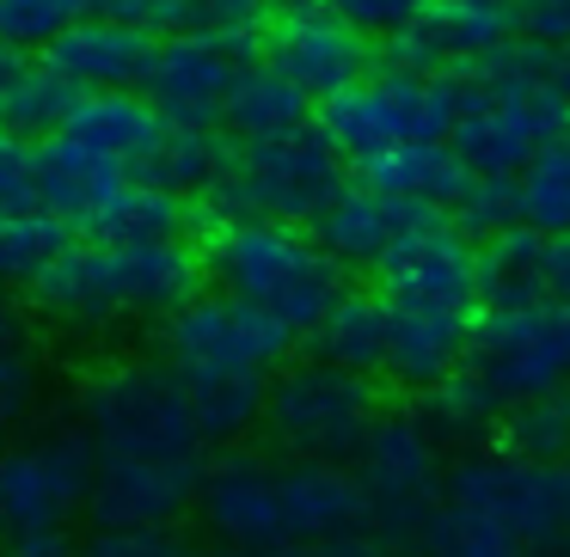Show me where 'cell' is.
<instances>
[{"label":"cell","instance_id":"10","mask_svg":"<svg viewBox=\"0 0 570 557\" xmlns=\"http://www.w3.org/2000/svg\"><path fill=\"white\" fill-rule=\"evenodd\" d=\"M460 374L503 410L552 392V386H570V307L540 300V307L479 312Z\"/></svg>","mask_w":570,"mask_h":557},{"label":"cell","instance_id":"38","mask_svg":"<svg viewBox=\"0 0 570 557\" xmlns=\"http://www.w3.org/2000/svg\"><path fill=\"white\" fill-rule=\"evenodd\" d=\"M80 19H92V0H0V43L7 50H50Z\"/></svg>","mask_w":570,"mask_h":557},{"label":"cell","instance_id":"19","mask_svg":"<svg viewBox=\"0 0 570 557\" xmlns=\"http://www.w3.org/2000/svg\"><path fill=\"white\" fill-rule=\"evenodd\" d=\"M283 471V527L295 545H344L368 539V503L350 466H313V459H276Z\"/></svg>","mask_w":570,"mask_h":557},{"label":"cell","instance_id":"21","mask_svg":"<svg viewBox=\"0 0 570 557\" xmlns=\"http://www.w3.org/2000/svg\"><path fill=\"white\" fill-rule=\"evenodd\" d=\"M356 185L374 190L386 202H405V209H454V197L472 185V172L454 160L448 141H405V148H386L374 160L356 166Z\"/></svg>","mask_w":570,"mask_h":557},{"label":"cell","instance_id":"30","mask_svg":"<svg viewBox=\"0 0 570 557\" xmlns=\"http://www.w3.org/2000/svg\"><path fill=\"white\" fill-rule=\"evenodd\" d=\"M222 172H227V141L215 136V129H173L166 123L160 141L141 153V166L129 178L148 185V190H166V197H178V202L185 197L197 202Z\"/></svg>","mask_w":570,"mask_h":557},{"label":"cell","instance_id":"9","mask_svg":"<svg viewBox=\"0 0 570 557\" xmlns=\"http://www.w3.org/2000/svg\"><path fill=\"white\" fill-rule=\"evenodd\" d=\"M460 123V87L454 74L423 80V74H393L381 68L374 80L325 99V141H332L344 160H374L386 148H405V141H448Z\"/></svg>","mask_w":570,"mask_h":557},{"label":"cell","instance_id":"23","mask_svg":"<svg viewBox=\"0 0 570 557\" xmlns=\"http://www.w3.org/2000/svg\"><path fill=\"white\" fill-rule=\"evenodd\" d=\"M160 129L166 123L154 117V105L141 99V92H80L75 117H68V129L56 141L92 153V160L124 166V172H136L141 153L160 141Z\"/></svg>","mask_w":570,"mask_h":557},{"label":"cell","instance_id":"31","mask_svg":"<svg viewBox=\"0 0 570 557\" xmlns=\"http://www.w3.org/2000/svg\"><path fill=\"white\" fill-rule=\"evenodd\" d=\"M185 227H190V202L129 178L80 233H87L92 246H166V239H185Z\"/></svg>","mask_w":570,"mask_h":557},{"label":"cell","instance_id":"28","mask_svg":"<svg viewBox=\"0 0 570 557\" xmlns=\"http://www.w3.org/2000/svg\"><path fill=\"white\" fill-rule=\"evenodd\" d=\"M185 386V410H190V429H197L203 447H239L264 417V386L258 374H178Z\"/></svg>","mask_w":570,"mask_h":557},{"label":"cell","instance_id":"47","mask_svg":"<svg viewBox=\"0 0 570 557\" xmlns=\"http://www.w3.org/2000/svg\"><path fill=\"white\" fill-rule=\"evenodd\" d=\"M276 557H405V551H386L374 539H344V545H295V551H276Z\"/></svg>","mask_w":570,"mask_h":557},{"label":"cell","instance_id":"22","mask_svg":"<svg viewBox=\"0 0 570 557\" xmlns=\"http://www.w3.org/2000/svg\"><path fill=\"white\" fill-rule=\"evenodd\" d=\"M405 202H386L362 185H344L320 215H313V246L337 263V270H374V263L393 251L399 227H405Z\"/></svg>","mask_w":570,"mask_h":557},{"label":"cell","instance_id":"39","mask_svg":"<svg viewBox=\"0 0 570 557\" xmlns=\"http://www.w3.org/2000/svg\"><path fill=\"white\" fill-rule=\"evenodd\" d=\"M448 221L479 246V239H497L509 227H521V209H515V178H472L466 190L454 197Z\"/></svg>","mask_w":570,"mask_h":557},{"label":"cell","instance_id":"53","mask_svg":"<svg viewBox=\"0 0 570 557\" xmlns=\"http://www.w3.org/2000/svg\"><path fill=\"white\" fill-rule=\"evenodd\" d=\"M19 74V50H7V43H0V92H7V80Z\"/></svg>","mask_w":570,"mask_h":557},{"label":"cell","instance_id":"5","mask_svg":"<svg viewBox=\"0 0 570 557\" xmlns=\"http://www.w3.org/2000/svg\"><path fill=\"white\" fill-rule=\"evenodd\" d=\"M75 429L92 459H203L185 410V386L166 361H111L87 374L75 398Z\"/></svg>","mask_w":570,"mask_h":557},{"label":"cell","instance_id":"4","mask_svg":"<svg viewBox=\"0 0 570 557\" xmlns=\"http://www.w3.org/2000/svg\"><path fill=\"white\" fill-rule=\"evenodd\" d=\"M350 185L344 153L325 141L320 123L295 129L283 141L227 153V172L190 202V221L227 227V221H276V227H313V215Z\"/></svg>","mask_w":570,"mask_h":557},{"label":"cell","instance_id":"51","mask_svg":"<svg viewBox=\"0 0 570 557\" xmlns=\"http://www.w3.org/2000/svg\"><path fill=\"white\" fill-rule=\"evenodd\" d=\"M430 7H484V13H509L515 0H430Z\"/></svg>","mask_w":570,"mask_h":557},{"label":"cell","instance_id":"49","mask_svg":"<svg viewBox=\"0 0 570 557\" xmlns=\"http://www.w3.org/2000/svg\"><path fill=\"white\" fill-rule=\"evenodd\" d=\"M546 87H552V92H558V105L570 111V43L546 56Z\"/></svg>","mask_w":570,"mask_h":557},{"label":"cell","instance_id":"15","mask_svg":"<svg viewBox=\"0 0 570 557\" xmlns=\"http://www.w3.org/2000/svg\"><path fill=\"white\" fill-rule=\"evenodd\" d=\"M252 62V43H227V38H160L141 74V99L154 105V117L173 129H222V105L234 74Z\"/></svg>","mask_w":570,"mask_h":557},{"label":"cell","instance_id":"1","mask_svg":"<svg viewBox=\"0 0 570 557\" xmlns=\"http://www.w3.org/2000/svg\"><path fill=\"white\" fill-rule=\"evenodd\" d=\"M203 282V251L185 239L166 246H68L31 282V300L50 325L75 337H105L124 319H173Z\"/></svg>","mask_w":570,"mask_h":557},{"label":"cell","instance_id":"14","mask_svg":"<svg viewBox=\"0 0 570 557\" xmlns=\"http://www.w3.org/2000/svg\"><path fill=\"white\" fill-rule=\"evenodd\" d=\"M197 515H203V527H209V539L227 545V551H252V557L288 551L283 471L264 454L227 447L222 459H209V466H203V490H197Z\"/></svg>","mask_w":570,"mask_h":557},{"label":"cell","instance_id":"32","mask_svg":"<svg viewBox=\"0 0 570 557\" xmlns=\"http://www.w3.org/2000/svg\"><path fill=\"white\" fill-rule=\"evenodd\" d=\"M546 239L533 227H509V233L479 246V300L484 312L503 307H540L546 300Z\"/></svg>","mask_w":570,"mask_h":557},{"label":"cell","instance_id":"17","mask_svg":"<svg viewBox=\"0 0 570 557\" xmlns=\"http://www.w3.org/2000/svg\"><path fill=\"white\" fill-rule=\"evenodd\" d=\"M264 68L307 99H337L368 80V43L337 13H288L264 31Z\"/></svg>","mask_w":570,"mask_h":557},{"label":"cell","instance_id":"11","mask_svg":"<svg viewBox=\"0 0 570 557\" xmlns=\"http://www.w3.org/2000/svg\"><path fill=\"white\" fill-rule=\"evenodd\" d=\"M92 490V447L80 429H50L0 447V545L68 533V520L87 515Z\"/></svg>","mask_w":570,"mask_h":557},{"label":"cell","instance_id":"34","mask_svg":"<svg viewBox=\"0 0 570 557\" xmlns=\"http://www.w3.org/2000/svg\"><path fill=\"white\" fill-rule=\"evenodd\" d=\"M497 447L528 466H570V386L509 405L497 422Z\"/></svg>","mask_w":570,"mask_h":557},{"label":"cell","instance_id":"29","mask_svg":"<svg viewBox=\"0 0 570 557\" xmlns=\"http://www.w3.org/2000/svg\"><path fill=\"white\" fill-rule=\"evenodd\" d=\"M411 417H417V429L430 435L442 454H479V447H497V422H503V405H491V398L479 392V386L466 380V374H454V380L430 386V392H417V405H411Z\"/></svg>","mask_w":570,"mask_h":557},{"label":"cell","instance_id":"13","mask_svg":"<svg viewBox=\"0 0 570 557\" xmlns=\"http://www.w3.org/2000/svg\"><path fill=\"white\" fill-rule=\"evenodd\" d=\"M160 349L173 374H258V380H271L276 368H288L295 337L276 319H264L258 307L215 288V295H190L160 325Z\"/></svg>","mask_w":570,"mask_h":557},{"label":"cell","instance_id":"25","mask_svg":"<svg viewBox=\"0 0 570 557\" xmlns=\"http://www.w3.org/2000/svg\"><path fill=\"white\" fill-rule=\"evenodd\" d=\"M386 349H393V307L381 295H362V288H344L332 312L313 325V361L344 368L356 380L386 374Z\"/></svg>","mask_w":570,"mask_h":557},{"label":"cell","instance_id":"2","mask_svg":"<svg viewBox=\"0 0 570 557\" xmlns=\"http://www.w3.org/2000/svg\"><path fill=\"white\" fill-rule=\"evenodd\" d=\"M454 87H460V123L448 136V148L472 178H515L546 141L570 136V111L546 87V50H533L521 38L497 62L454 74Z\"/></svg>","mask_w":570,"mask_h":557},{"label":"cell","instance_id":"44","mask_svg":"<svg viewBox=\"0 0 570 557\" xmlns=\"http://www.w3.org/2000/svg\"><path fill=\"white\" fill-rule=\"evenodd\" d=\"M509 19H515V38L533 50H564L570 43V0H515Z\"/></svg>","mask_w":570,"mask_h":557},{"label":"cell","instance_id":"41","mask_svg":"<svg viewBox=\"0 0 570 557\" xmlns=\"http://www.w3.org/2000/svg\"><path fill=\"white\" fill-rule=\"evenodd\" d=\"M92 19H111V26H129L141 38H185L197 26V0H92Z\"/></svg>","mask_w":570,"mask_h":557},{"label":"cell","instance_id":"8","mask_svg":"<svg viewBox=\"0 0 570 557\" xmlns=\"http://www.w3.org/2000/svg\"><path fill=\"white\" fill-rule=\"evenodd\" d=\"M350 471H356L362 503H368V539L411 557L423 520L442 503V478H448V454L417 429L411 405H393L374 417V429Z\"/></svg>","mask_w":570,"mask_h":557},{"label":"cell","instance_id":"55","mask_svg":"<svg viewBox=\"0 0 570 557\" xmlns=\"http://www.w3.org/2000/svg\"><path fill=\"white\" fill-rule=\"evenodd\" d=\"M0 557H7V545H0Z\"/></svg>","mask_w":570,"mask_h":557},{"label":"cell","instance_id":"16","mask_svg":"<svg viewBox=\"0 0 570 557\" xmlns=\"http://www.w3.org/2000/svg\"><path fill=\"white\" fill-rule=\"evenodd\" d=\"M209 459H92V533H173L197 508Z\"/></svg>","mask_w":570,"mask_h":557},{"label":"cell","instance_id":"52","mask_svg":"<svg viewBox=\"0 0 570 557\" xmlns=\"http://www.w3.org/2000/svg\"><path fill=\"white\" fill-rule=\"evenodd\" d=\"M13 337H26V331H19L13 307H7V300H0V344H13Z\"/></svg>","mask_w":570,"mask_h":557},{"label":"cell","instance_id":"20","mask_svg":"<svg viewBox=\"0 0 570 557\" xmlns=\"http://www.w3.org/2000/svg\"><path fill=\"white\" fill-rule=\"evenodd\" d=\"M148 56L154 38H141V31L111 26V19H80L50 43L43 62L80 92H136L141 74H148Z\"/></svg>","mask_w":570,"mask_h":557},{"label":"cell","instance_id":"50","mask_svg":"<svg viewBox=\"0 0 570 557\" xmlns=\"http://www.w3.org/2000/svg\"><path fill=\"white\" fill-rule=\"evenodd\" d=\"M264 7H276V13H325V7H332V0H264Z\"/></svg>","mask_w":570,"mask_h":557},{"label":"cell","instance_id":"26","mask_svg":"<svg viewBox=\"0 0 570 557\" xmlns=\"http://www.w3.org/2000/svg\"><path fill=\"white\" fill-rule=\"evenodd\" d=\"M124 185H129L124 166L92 160V153L68 148V141H43V148H38V209L56 215L62 227H75V233H80V227H87Z\"/></svg>","mask_w":570,"mask_h":557},{"label":"cell","instance_id":"12","mask_svg":"<svg viewBox=\"0 0 570 557\" xmlns=\"http://www.w3.org/2000/svg\"><path fill=\"white\" fill-rule=\"evenodd\" d=\"M393 312H479V246L442 209H411L393 251L374 263Z\"/></svg>","mask_w":570,"mask_h":557},{"label":"cell","instance_id":"45","mask_svg":"<svg viewBox=\"0 0 570 557\" xmlns=\"http://www.w3.org/2000/svg\"><path fill=\"white\" fill-rule=\"evenodd\" d=\"M75 557H190V545L178 533H92Z\"/></svg>","mask_w":570,"mask_h":557},{"label":"cell","instance_id":"27","mask_svg":"<svg viewBox=\"0 0 570 557\" xmlns=\"http://www.w3.org/2000/svg\"><path fill=\"white\" fill-rule=\"evenodd\" d=\"M222 129L239 141V148H258V141H283L295 129H307V92H295L276 68L246 62L227 87L222 105Z\"/></svg>","mask_w":570,"mask_h":557},{"label":"cell","instance_id":"36","mask_svg":"<svg viewBox=\"0 0 570 557\" xmlns=\"http://www.w3.org/2000/svg\"><path fill=\"white\" fill-rule=\"evenodd\" d=\"M75 246V227H62L43 209L0 215V288H31L62 251Z\"/></svg>","mask_w":570,"mask_h":557},{"label":"cell","instance_id":"3","mask_svg":"<svg viewBox=\"0 0 570 557\" xmlns=\"http://www.w3.org/2000/svg\"><path fill=\"white\" fill-rule=\"evenodd\" d=\"M203 276H215L222 295H234L246 307H258L264 319H276L288 337H313V325L344 295V270L301 227H276V221L209 227Z\"/></svg>","mask_w":570,"mask_h":557},{"label":"cell","instance_id":"48","mask_svg":"<svg viewBox=\"0 0 570 557\" xmlns=\"http://www.w3.org/2000/svg\"><path fill=\"white\" fill-rule=\"evenodd\" d=\"M7 557H75V539L68 533H38V539H13Z\"/></svg>","mask_w":570,"mask_h":557},{"label":"cell","instance_id":"40","mask_svg":"<svg viewBox=\"0 0 570 557\" xmlns=\"http://www.w3.org/2000/svg\"><path fill=\"white\" fill-rule=\"evenodd\" d=\"M43 398V361L38 349L26 344V337H13V344H0V447L13 441V429L38 410Z\"/></svg>","mask_w":570,"mask_h":557},{"label":"cell","instance_id":"35","mask_svg":"<svg viewBox=\"0 0 570 557\" xmlns=\"http://www.w3.org/2000/svg\"><path fill=\"white\" fill-rule=\"evenodd\" d=\"M515 209H521V227H533L540 239L570 233V136L546 141L515 172Z\"/></svg>","mask_w":570,"mask_h":557},{"label":"cell","instance_id":"54","mask_svg":"<svg viewBox=\"0 0 570 557\" xmlns=\"http://www.w3.org/2000/svg\"><path fill=\"white\" fill-rule=\"evenodd\" d=\"M190 557H252V551H227V545H209V551H190Z\"/></svg>","mask_w":570,"mask_h":557},{"label":"cell","instance_id":"42","mask_svg":"<svg viewBox=\"0 0 570 557\" xmlns=\"http://www.w3.org/2000/svg\"><path fill=\"white\" fill-rule=\"evenodd\" d=\"M423 7H430V0H332L325 13H337L362 43H368V38H386V43H393L399 31H411V26L423 19Z\"/></svg>","mask_w":570,"mask_h":557},{"label":"cell","instance_id":"43","mask_svg":"<svg viewBox=\"0 0 570 557\" xmlns=\"http://www.w3.org/2000/svg\"><path fill=\"white\" fill-rule=\"evenodd\" d=\"M38 209V148L0 129V215Z\"/></svg>","mask_w":570,"mask_h":557},{"label":"cell","instance_id":"33","mask_svg":"<svg viewBox=\"0 0 570 557\" xmlns=\"http://www.w3.org/2000/svg\"><path fill=\"white\" fill-rule=\"evenodd\" d=\"M75 105H80V87H68L50 62H19V74L0 92V129L43 148V141H56L68 129Z\"/></svg>","mask_w":570,"mask_h":557},{"label":"cell","instance_id":"24","mask_svg":"<svg viewBox=\"0 0 570 557\" xmlns=\"http://www.w3.org/2000/svg\"><path fill=\"white\" fill-rule=\"evenodd\" d=\"M479 319V312H472ZM466 312H393V349H386V374L405 392H430V386L454 380L466 361L472 337Z\"/></svg>","mask_w":570,"mask_h":557},{"label":"cell","instance_id":"7","mask_svg":"<svg viewBox=\"0 0 570 557\" xmlns=\"http://www.w3.org/2000/svg\"><path fill=\"white\" fill-rule=\"evenodd\" d=\"M442 503L503 527L528 557H570V466H528L503 447H479L448 466Z\"/></svg>","mask_w":570,"mask_h":557},{"label":"cell","instance_id":"6","mask_svg":"<svg viewBox=\"0 0 570 557\" xmlns=\"http://www.w3.org/2000/svg\"><path fill=\"white\" fill-rule=\"evenodd\" d=\"M374 380H356L325 361H295L276 368L264 386V417L258 429L283 459H313V466H356L374 417H381Z\"/></svg>","mask_w":570,"mask_h":557},{"label":"cell","instance_id":"37","mask_svg":"<svg viewBox=\"0 0 570 557\" xmlns=\"http://www.w3.org/2000/svg\"><path fill=\"white\" fill-rule=\"evenodd\" d=\"M411 557H528V551H521L503 527H491V520L466 515V508H454V503H435V515L423 520Z\"/></svg>","mask_w":570,"mask_h":557},{"label":"cell","instance_id":"46","mask_svg":"<svg viewBox=\"0 0 570 557\" xmlns=\"http://www.w3.org/2000/svg\"><path fill=\"white\" fill-rule=\"evenodd\" d=\"M546 300H564L570 307V233H558V239H546Z\"/></svg>","mask_w":570,"mask_h":557},{"label":"cell","instance_id":"18","mask_svg":"<svg viewBox=\"0 0 570 557\" xmlns=\"http://www.w3.org/2000/svg\"><path fill=\"white\" fill-rule=\"evenodd\" d=\"M515 43V19L484 13V7H423V19L411 31H399L386 43V68L393 74H472V68L497 62Z\"/></svg>","mask_w":570,"mask_h":557}]
</instances>
